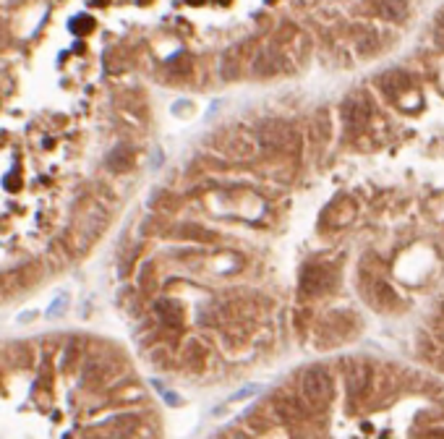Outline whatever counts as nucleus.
<instances>
[{
  "label": "nucleus",
  "mask_w": 444,
  "mask_h": 439,
  "mask_svg": "<svg viewBox=\"0 0 444 439\" xmlns=\"http://www.w3.org/2000/svg\"><path fill=\"white\" fill-rule=\"evenodd\" d=\"M300 395L311 408L330 406L332 400V376L322 366H311L300 376Z\"/></svg>",
  "instance_id": "nucleus-1"
},
{
  "label": "nucleus",
  "mask_w": 444,
  "mask_h": 439,
  "mask_svg": "<svg viewBox=\"0 0 444 439\" xmlns=\"http://www.w3.org/2000/svg\"><path fill=\"white\" fill-rule=\"evenodd\" d=\"M107 222V212L99 207V204H87L81 215L73 222V241L76 246H89L92 241H97L99 233L105 230Z\"/></svg>",
  "instance_id": "nucleus-2"
},
{
  "label": "nucleus",
  "mask_w": 444,
  "mask_h": 439,
  "mask_svg": "<svg viewBox=\"0 0 444 439\" xmlns=\"http://www.w3.org/2000/svg\"><path fill=\"white\" fill-rule=\"evenodd\" d=\"M296 134L288 123L283 121H264L261 126L256 129V144L261 149H275V152H283V149H291L293 141H296Z\"/></svg>",
  "instance_id": "nucleus-3"
},
{
  "label": "nucleus",
  "mask_w": 444,
  "mask_h": 439,
  "mask_svg": "<svg viewBox=\"0 0 444 439\" xmlns=\"http://www.w3.org/2000/svg\"><path fill=\"white\" fill-rule=\"evenodd\" d=\"M332 280H335V275L324 264H306L303 272H300V293L303 296H319V293L330 291Z\"/></svg>",
  "instance_id": "nucleus-4"
},
{
  "label": "nucleus",
  "mask_w": 444,
  "mask_h": 439,
  "mask_svg": "<svg viewBox=\"0 0 444 439\" xmlns=\"http://www.w3.org/2000/svg\"><path fill=\"white\" fill-rule=\"evenodd\" d=\"M154 314H157V319H160L165 327H183V322H186V311H183V306L178 301H170V298H162V301L154 303Z\"/></svg>",
  "instance_id": "nucleus-5"
},
{
  "label": "nucleus",
  "mask_w": 444,
  "mask_h": 439,
  "mask_svg": "<svg viewBox=\"0 0 444 439\" xmlns=\"http://www.w3.org/2000/svg\"><path fill=\"white\" fill-rule=\"evenodd\" d=\"M207 364V348L199 340H188L180 350V366L186 372H202Z\"/></svg>",
  "instance_id": "nucleus-6"
},
{
  "label": "nucleus",
  "mask_w": 444,
  "mask_h": 439,
  "mask_svg": "<svg viewBox=\"0 0 444 439\" xmlns=\"http://www.w3.org/2000/svg\"><path fill=\"white\" fill-rule=\"evenodd\" d=\"M0 364H6L9 369H29L32 364V356H29V345L26 342H9L6 348H3V361Z\"/></svg>",
  "instance_id": "nucleus-7"
},
{
  "label": "nucleus",
  "mask_w": 444,
  "mask_h": 439,
  "mask_svg": "<svg viewBox=\"0 0 444 439\" xmlns=\"http://www.w3.org/2000/svg\"><path fill=\"white\" fill-rule=\"evenodd\" d=\"M105 165H107V170H110V173H126L131 165H134V149H131V146H126V144L115 146L113 152L107 155Z\"/></svg>",
  "instance_id": "nucleus-8"
},
{
  "label": "nucleus",
  "mask_w": 444,
  "mask_h": 439,
  "mask_svg": "<svg viewBox=\"0 0 444 439\" xmlns=\"http://www.w3.org/2000/svg\"><path fill=\"white\" fill-rule=\"evenodd\" d=\"M345 387L350 395H361L369 387V369L366 366H353L345 374Z\"/></svg>",
  "instance_id": "nucleus-9"
},
{
  "label": "nucleus",
  "mask_w": 444,
  "mask_h": 439,
  "mask_svg": "<svg viewBox=\"0 0 444 439\" xmlns=\"http://www.w3.org/2000/svg\"><path fill=\"white\" fill-rule=\"evenodd\" d=\"M110 374V364L105 361H89L84 366V384H102Z\"/></svg>",
  "instance_id": "nucleus-10"
},
{
  "label": "nucleus",
  "mask_w": 444,
  "mask_h": 439,
  "mask_svg": "<svg viewBox=\"0 0 444 439\" xmlns=\"http://www.w3.org/2000/svg\"><path fill=\"white\" fill-rule=\"evenodd\" d=\"M146 361H149L154 369H168V366L173 364V350H170V345H165V342H157V345L149 348Z\"/></svg>",
  "instance_id": "nucleus-11"
},
{
  "label": "nucleus",
  "mask_w": 444,
  "mask_h": 439,
  "mask_svg": "<svg viewBox=\"0 0 444 439\" xmlns=\"http://www.w3.org/2000/svg\"><path fill=\"white\" fill-rule=\"evenodd\" d=\"M342 115H345V123H350V126H358V123H364V118L369 115V110L364 107V102L361 99L350 97L342 105Z\"/></svg>",
  "instance_id": "nucleus-12"
},
{
  "label": "nucleus",
  "mask_w": 444,
  "mask_h": 439,
  "mask_svg": "<svg viewBox=\"0 0 444 439\" xmlns=\"http://www.w3.org/2000/svg\"><path fill=\"white\" fill-rule=\"evenodd\" d=\"M227 152L235 157V160H246V157L254 152V139L246 136H230V144H227Z\"/></svg>",
  "instance_id": "nucleus-13"
},
{
  "label": "nucleus",
  "mask_w": 444,
  "mask_h": 439,
  "mask_svg": "<svg viewBox=\"0 0 444 439\" xmlns=\"http://www.w3.org/2000/svg\"><path fill=\"white\" fill-rule=\"evenodd\" d=\"M113 426H115L113 437H129V434L139 431V418H134V416H121V418L113 421Z\"/></svg>",
  "instance_id": "nucleus-14"
},
{
  "label": "nucleus",
  "mask_w": 444,
  "mask_h": 439,
  "mask_svg": "<svg viewBox=\"0 0 444 439\" xmlns=\"http://www.w3.org/2000/svg\"><path fill=\"white\" fill-rule=\"evenodd\" d=\"M408 13V3L405 0H384V16L392 21H400Z\"/></svg>",
  "instance_id": "nucleus-15"
},
{
  "label": "nucleus",
  "mask_w": 444,
  "mask_h": 439,
  "mask_svg": "<svg viewBox=\"0 0 444 439\" xmlns=\"http://www.w3.org/2000/svg\"><path fill=\"white\" fill-rule=\"evenodd\" d=\"M79 356H81L79 342L71 340V345H68V348H65V353H63V364H60V369H63V372H71L73 366H76V361H79Z\"/></svg>",
  "instance_id": "nucleus-16"
},
{
  "label": "nucleus",
  "mask_w": 444,
  "mask_h": 439,
  "mask_svg": "<svg viewBox=\"0 0 444 439\" xmlns=\"http://www.w3.org/2000/svg\"><path fill=\"white\" fill-rule=\"evenodd\" d=\"M48 259L53 261V267H63L65 261H68V251H65V246L60 241H55V244L50 246Z\"/></svg>",
  "instance_id": "nucleus-17"
},
{
  "label": "nucleus",
  "mask_w": 444,
  "mask_h": 439,
  "mask_svg": "<svg viewBox=\"0 0 444 439\" xmlns=\"http://www.w3.org/2000/svg\"><path fill=\"white\" fill-rule=\"evenodd\" d=\"M220 73H222V79H235V73H238V63H235L233 53L222 55V63H220Z\"/></svg>",
  "instance_id": "nucleus-18"
},
{
  "label": "nucleus",
  "mask_w": 444,
  "mask_h": 439,
  "mask_svg": "<svg viewBox=\"0 0 444 439\" xmlns=\"http://www.w3.org/2000/svg\"><path fill=\"white\" fill-rule=\"evenodd\" d=\"M65 306H68V296H58L55 301H53V306L48 309V317L50 319H58L65 311Z\"/></svg>",
  "instance_id": "nucleus-19"
},
{
  "label": "nucleus",
  "mask_w": 444,
  "mask_h": 439,
  "mask_svg": "<svg viewBox=\"0 0 444 439\" xmlns=\"http://www.w3.org/2000/svg\"><path fill=\"white\" fill-rule=\"evenodd\" d=\"M183 236H186V238H191V236H194V238H212V233H204L202 228H196V225H194V228H183Z\"/></svg>",
  "instance_id": "nucleus-20"
},
{
  "label": "nucleus",
  "mask_w": 444,
  "mask_h": 439,
  "mask_svg": "<svg viewBox=\"0 0 444 439\" xmlns=\"http://www.w3.org/2000/svg\"><path fill=\"white\" fill-rule=\"evenodd\" d=\"M259 387L256 384H254V387H246V390L243 392H238V395H233V400H243V398H249V395H254V392H256Z\"/></svg>",
  "instance_id": "nucleus-21"
},
{
  "label": "nucleus",
  "mask_w": 444,
  "mask_h": 439,
  "mask_svg": "<svg viewBox=\"0 0 444 439\" xmlns=\"http://www.w3.org/2000/svg\"><path fill=\"white\" fill-rule=\"evenodd\" d=\"M165 400H168V403H173V406H180V403H183V400L178 398V395H173V392H165Z\"/></svg>",
  "instance_id": "nucleus-22"
},
{
  "label": "nucleus",
  "mask_w": 444,
  "mask_h": 439,
  "mask_svg": "<svg viewBox=\"0 0 444 439\" xmlns=\"http://www.w3.org/2000/svg\"><path fill=\"white\" fill-rule=\"evenodd\" d=\"M0 379H3V364H0Z\"/></svg>",
  "instance_id": "nucleus-23"
}]
</instances>
